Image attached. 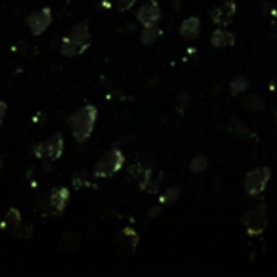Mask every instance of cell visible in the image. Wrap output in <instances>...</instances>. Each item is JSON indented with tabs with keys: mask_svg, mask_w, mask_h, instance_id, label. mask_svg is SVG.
Segmentation results:
<instances>
[{
	"mask_svg": "<svg viewBox=\"0 0 277 277\" xmlns=\"http://www.w3.org/2000/svg\"><path fill=\"white\" fill-rule=\"evenodd\" d=\"M159 212H161V206H156V208H151L148 212V216L149 217H156V216H159Z\"/></svg>",
	"mask_w": 277,
	"mask_h": 277,
	"instance_id": "cell-25",
	"label": "cell"
},
{
	"mask_svg": "<svg viewBox=\"0 0 277 277\" xmlns=\"http://www.w3.org/2000/svg\"><path fill=\"white\" fill-rule=\"evenodd\" d=\"M230 131H234L235 134H239L242 138H255V133H251V130H248L242 122H239L237 118H232L230 122Z\"/></svg>",
	"mask_w": 277,
	"mask_h": 277,
	"instance_id": "cell-17",
	"label": "cell"
},
{
	"mask_svg": "<svg viewBox=\"0 0 277 277\" xmlns=\"http://www.w3.org/2000/svg\"><path fill=\"white\" fill-rule=\"evenodd\" d=\"M20 224H21V214L18 209L13 208L4 216L2 222H0V230H13V228H18Z\"/></svg>",
	"mask_w": 277,
	"mask_h": 277,
	"instance_id": "cell-14",
	"label": "cell"
},
{
	"mask_svg": "<svg viewBox=\"0 0 277 277\" xmlns=\"http://www.w3.org/2000/svg\"><path fill=\"white\" fill-rule=\"evenodd\" d=\"M200 29H201L200 18L192 17V18H187L180 25V34L183 37H187V39H196L198 34H200Z\"/></svg>",
	"mask_w": 277,
	"mask_h": 277,
	"instance_id": "cell-12",
	"label": "cell"
},
{
	"mask_svg": "<svg viewBox=\"0 0 277 277\" xmlns=\"http://www.w3.org/2000/svg\"><path fill=\"white\" fill-rule=\"evenodd\" d=\"M161 34H162V31L157 26H148L143 29V33H141V42H143L145 45H149V44L156 42V39Z\"/></svg>",
	"mask_w": 277,
	"mask_h": 277,
	"instance_id": "cell-15",
	"label": "cell"
},
{
	"mask_svg": "<svg viewBox=\"0 0 277 277\" xmlns=\"http://www.w3.org/2000/svg\"><path fill=\"white\" fill-rule=\"evenodd\" d=\"M243 225L247 228L248 235H261L267 225V206L266 203H259L251 208L243 216Z\"/></svg>",
	"mask_w": 277,
	"mask_h": 277,
	"instance_id": "cell-5",
	"label": "cell"
},
{
	"mask_svg": "<svg viewBox=\"0 0 277 277\" xmlns=\"http://www.w3.org/2000/svg\"><path fill=\"white\" fill-rule=\"evenodd\" d=\"M178 198H180V190L173 187V188H169L164 195H161L159 203L161 204H173V203H177Z\"/></svg>",
	"mask_w": 277,
	"mask_h": 277,
	"instance_id": "cell-19",
	"label": "cell"
},
{
	"mask_svg": "<svg viewBox=\"0 0 277 277\" xmlns=\"http://www.w3.org/2000/svg\"><path fill=\"white\" fill-rule=\"evenodd\" d=\"M17 235H20L21 239H29L31 235H33V225H29V224H26V225H18V230L15 232Z\"/></svg>",
	"mask_w": 277,
	"mask_h": 277,
	"instance_id": "cell-21",
	"label": "cell"
},
{
	"mask_svg": "<svg viewBox=\"0 0 277 277\" xmlns=\"http://www.w3.org/2000/svg\"><path fill=\"white\" fill-rule=\"evenodd\" d=\"M5 115H7V102L0 101V126H2V123L5 120Z\"/></svg>",
	"mask_w": 277,
	"mask_h": 277,
	"instance_id": "cell-23",
	"label": "cell"
},
{
	"mask_svg": "<svg viewBox=\"0 0 277 277\" xmlns=\"http://www.w3.org/2000/svg\"><path fill=\"white\" fill-rule=\"evenodd\" d=\"M68 37L72 39V41L78 42V44H83V45H91L89 39H91V33H89V26L86 21H81V23H76V25L72 28L70 31Z\"/></svg>",
	"mask_w": 277,
	"mask_h": 277,
	"instance_id": "cell-10",
	"label": "cell"
},
{
	"mask_svg": "<svg viewBox=\"0 0 277 277\" xmlns=\"http://www.w3.org/2000/svg\"><path fill=\"white\" fill-rule=\"evenodd\" d=\"M96 120H98V109L94 106H84L68 117V126L78 143H84L91 136Z\"/></svg>",
	"mask_w": 277,
	"mask_h": 277,
	"instance_id": "cell-1",
	"label": "cell"
},
{
	"mask_svg": "<svg viewBox=\"0 0 277 277\" xmlns=\"http://www.w3.org/2000/svg\"><path fill=\"white\" fill-rule=\"evenodd\" d=\"M228 89H230V93L234 94H240V93H245L248 89V81L245 80V78H235V80L230 81V84H228Z\"/></svg>",
	"mask_w": 277,
	"mask_h": 277,
	"instance_id": "cell-20",
	"label": "cell"
},
{
	"mask_svg": "<svg viewBox=\"0 0 277 277\" xmlns=\"http://www.w3.org/2000/svg\"><path fill=\"white\" fill-rule=\"evenodd\" d=\"M125 164V156L118 148H112L96 162L93 169V177L96 178H110L117 172H120Z\"/></svg>",
	"mask_w": 277,
	"mask_h": 277,
	"instance_id": "cell-3",
	"label": "cell"
},
{
	"mask_svg": "<svg viewBox=\"0 0 277 277\" xmlns=\"http://www.w3.org/2000/svg\"><path fill=\"white\" fill-rule=\"evenodd\" d=\"M136 18L145 28L156 26L161 20V7L157 4V0H148V2L138 10Z\"/></svg>",
	"mask_w": 277,
	"mask_h": 277,
	"instance_id": "cell-8",
	"label": "cell"
},
{
	"mask_svg": "<svg viewBox=\"0 0 277 277\" xmlns=\"http://www.w3.org/2000/svg\"><path fill=\"white\" fill-rule=\"evenodd\" d=\"M63 148H65V140L60 131L54 133L52 136L44 140L42 143L36 145L34 148V156L39 159H49V161H57L63 154Z\"/></svg>",
	"mask_w": 277,
	"mask_h": 277,
	"instance_id": "cell-4",
	"label": "cell"
},
{
	"mask_svg": "<svg viewBox=\"0 0 277 277\" xmlns=\"http://www.w3.org/2000/svg\"><path fill=\"white\" fill-rule=\"evenodd\" d=\"M0 169H2V159H0Z\"/></svg>",
	"mask_w": 277,
	"mask_h": 277,
	"instance_id": "cell-26",
	"label": "cell"
},
{
	"mask_svg": "<svg viewBox=\"0 0 277 277\" xmlns=\"http://www.w3.org/2000/svg\"><path fill=\"white\" fill-rule=\"evenodd\" d=\"M70 201V192L65 187H59L54 188L51 192H47L44 198L39 203V208H41L42 214L45 217H60L63 212H65L67 206Z\"/></svg>",
	"mask_w": 277,
	"mask_h": 277,
	"instance_id": "cell-2",
	"label": "cell"
},
{
	"mask_svg": "<svg viewBox=\"0 0 277 277\" xmlns=\"http://www.w3.org/2000/svg\"><path fill=\"white\" fill-rule=\"evenodd\" d=\"M117 4H118V10L126 12V10H130L134 4H136V0H117Z\"/></svg>",
	"mask_w": 277,
	"mask_h": 277,
	"instance_id": "cell-22",
	"label": "cell"
},
{
	"mask_svg": "<svg viewBox=\"0 0 277 277\" xmlns=\"http://www.w3.org/2000/svg\"><path fill=\"white\" fill-rule=\"evenodd\" d=\"M237 13V5L234 0H227L225 4H222L220 7L211 13L212 21L217 23V25H228L232 21L234 15Z\"/></svg>",
	"mask_w": 277,
	"mask_h": 277,
	"instance_id": "cell-9",
	"label": "cell"
},
{
	"mask_svg": "<svg viewBox=\"0 0 277 277\" xmlns=\"http://www.w3.org/2000/svg\"><path fill=\"white\" fill-rule=\"evenodd\" d=\"M44 120H45V114H44V112L36 114V117L33 118V122H34L36 125H44Z\"/></svg>",
	"mask_w": 277,
	"mask_h": 277,
	"instance_id": "cell-24",
	"label": "cell"
},
{
	"mask_svg": "<svg viewBox=\"0 0 277 277\" xmlns=\"http://www.w3.org/2000/svg\"><path fill=\"white\" fill-rule=\"evenodd\" d=\"M269 180H271V169L269 167H258L255 170H250L243 181L245 192L253 198L259 196L266 190Z\"/></svg>",
	"mask_w": 277,
	"mask_h": 277,
	"instance_id": "cell-6",
	"label": "cell"
},
{
	"mask_svg": "<svg viewBox=\"0 0 277 277\" xmlns=\"http://www.w3.org/2000/svg\"><path fill=\"white\" fill-rule=\"evenodd\" d=\"M211 44H212V47H227V45H234V44H235V36L230 33V31L217 29V31H214V34L211 36Z\"/></svg>",
	"mask_w": 277,
	"mask_h": 277,
	"instance_id": "cell-13",
	"label": "cell"
},
{
	"mask_svg": "<svg viewBox=\"0 0 277 277\" xmlns=\"http://www.w3.org/2000/svg\"><path fill=\"white\" fill-rule=\"evenodd\" d=\"M208 169V157L206 156H195L193 161L190 162V170L195 173H201Z\"/></svg>",
	"mask_w": 277,
	"mask_h": 277,
	"instance_id": "cell-18",
	"label": "cell"
},
{
	"mask_svg": "<svg viewBox=\"0 0 277 277\" xmlns=\"http://www.w3.org/2000/svg\"><path fill=\"white\" fill-rule=\"evenodd\" d=\"M28 28L33 36H41L45 33V29L51 26L52 23V10L49 7H44V9L34 10L33 13L26 18Z\"/></svg>",
	"mask_w": 277,
	"mask_h": 277,
	"instance_id": "cell-7",
	"label": "cell"
},
{
	"mask_svg": "<svg viewBox=\"0 0 277 277\" xmlns=\"http://www.w3.org/2000/svg\"><path fill=\"white\" fill-rule=\"evenodd\" d=\"M275 125H277V112H275Z\"/></svg>",
	"mask_w": 277,
	"mask_h": 277,
	"instance_id": "cell-27",
	"label": "cell"
},
{
	"mask_svg": "<svg viewBox=\"0 0 277 277\" xmlns=\"http://www.w3.org/2000/svg\"><path fill=\"white\" fill-rule=\"evenodd\" d=\"M89 49V45H83V44H78L75 41H72L68 36L62 39L60 42V52L65 55V57H76V55H81L86 51Z\"/></svg>",
	"mask_w": 277,
	"mask_h": 277,
	"instance_id": "cell-11",
	"label": "cell"
},
{
	"mask_svg": "<svg viewBox=\"0 0 277 277\" xmlns=\"http://www.w3.org/2000/svg\"><path fill=\"white\" fill-rule=\"evenodd\" d=\"M245 107L248 110H255V112H259L266 107V102L264 99L259 96V94H251L247 99H245Z\"/></svg>",
	"mask_w": 277,
	"mask_h": 277,
	"instance_id": "cell-16",
	"label": "cell"
}]
</instances>
